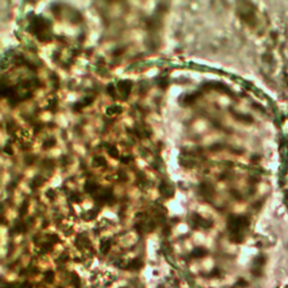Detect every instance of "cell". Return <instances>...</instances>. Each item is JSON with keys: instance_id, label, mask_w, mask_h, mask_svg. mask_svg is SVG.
I'll return each mask as SVG.
<instances>
[{"instance_id": "7a4b0ae2", "label": "cell", "mask_w": 288, "mask_h": 288, "mask_svg": "<svg viewBox=\"0 0 288 288\" xmlns=\"http://www.w3.org/2000/svg\"><path fill=\"white\" fill-rule=\"evenodd\" d=\"M207 254V250H205L204 248H196V249L193 250L191 252V257L194 258H202L204 255Z\"/></svg>"}, {"instance_id": "5b68a950", "label": "cell", "mask_w": 288, "mask_h": 288, "mask_svg": "<svg viewBox=\"0 0 288 288\" xmlns=\"http://www.w3.org/2000/svg\"><path fill=\"white\" fill-rule=\"evenodd\" d=\"M71 284L74 288H80L81 287V280L79 278V276L76 275V274H72L71 275Z\"/></svg>"}, {"instance_id": "3957f363", "label": "cell", "mask_w": 288, "mask_h": 288, "mask_svg": "<svg viewBox=\"0 0 288 288\" xmlns=\"http://www.w3.org/2000/svg\"><path fill=\"white\" fill-rule=\"evenodd\" d=\"M110 249V242L109 240H103L101 243H100V251L103 252L104 254H106Z\"/></svg>"}, {"instance_id": "4fadbf2b", "label": "cell", "mask_w": 288, "mask_h": 288, "mask_svg": "<svg viewBox=\"0 0 288 288\" xmlns=\"http://www.w3.org/2000/svg\"><path fill=\"white\" fill-rule=\"evenodd\" d=\"M54 144H55V140L51 138V140H48L46 142H44V147H50V146H53Z\"/></svg>"}, {"instance_id": "7c38bea8", "label": "cell", "mask_w": 288, "mask_h": 288, "mask_svg": "<svg viewBox=\"0 0 288 288\" xmlns=\"http://www.w3.org/2000/svg\"><path fill=\"white\" fill-rule=\"evenodd\" d=\"M108 152H109V154L112 155V156H117V155H118V151H117V149L115 146H109V147H108Z\"/></svg>"}, {"instance_id": "8fae6325", "label": "cell", "mask_w": 288, "mask_h": 288, "mask_svg": "<svg viewBox=\"0 0 288 288\" xmlns=\"http://www.w3.org/2000/svg\"><path fill=\"white\" fill-rule=\"evenodd\" d=\"M198 96H199V94H194V95L186 96V99H185L186 104H193L194 101L196 100V98H197Z\"/></svg>"}, {"instance_id": "9c48e42d", "label": "cell", "mask_w": 288, "mask_h": 288, "mask_svg": "<svg viewBox=\"0 0 288 288\" xmlns=\"http://www.w3.org/2000/svg\"><path fill=\"white\" fill-rule=\"evenodd\" d=\"M44 278L48 283H52L53 279H54V272L52 270H48L45 274H44Z\"/></svg>"}, {"instance_id": "5bb4252c", "label": "cell", "mask_w": 288, "mask_h": 288, "mask_svg": "<svg viewBox=\"0 0 288 288\" xmlns=\"http://www.w3.org/2000/svg\"><path fill=\"white\" fill-rule=\"evenodd\" d=\"M107 92H109V95H112L113 97H115V94H116L117 91H115V89H114V87L110 85V86L107 88Z\"/></svg>"}, {"instance_id": "52a82bcc", "label": "cell", "mask_w": 288, "mask_h": 288, "mask_svg": "<svg viewBox=\"0 0 288 288\" xmlns=\"http://www.w3.org/2000/svg\"><path fill=\"white\" fill-rule=\"evenodd\" d=\"M97 185H96L95 182H88L86 185V191L87 193H90V194H92V193H95L96 190H97Z\"/></svg>"}, {"instance_id": "277c9868", "label": "cell", "mask_w": 288, "mask_h": 288, "mask_svg": "<svg viewBox=\"0 0 288 288\" xmlns=\"http://www.w3.org/2000/svg\"><path fill=\"white\" fill-rule=\"evenodd\" d=\"M160 190H161V193L163 194V195H166V196H170V195L172 194L171 187H170L168 184H166V182L161 184V186H160Z\"/></svg>"}, {"instance_id": "ba28073f", "label": "cell", "mask_w": 288, "mask_h": 288, "mask_svg": "<svg viewBox=\"0 0 288 288\" xmlns=\"http://www.w3.org/2000/svg\"><path fill=\"white\" fill-rule=\"evenodd\" d=\"M94 162H95V166L97 167H103V166H106V160L101 158V156H96L94 159Z\"/></svg>"}, {"instance_id": "8992f818", "label": "cell", "mask_w": 288, "mask_h": 288, "mask_svg": "<svg viewBox=\"0 0 288 288\" xmlns=\"http://www.w3.org/2000/svg\"><path fill=\"white\" fill-rule=\"evenodd\" d=\"M142 267V261L140 259H134L132 261H129V269H140Z\"/></svg>"}, {"instance_id": "2e32d148", "label": "cell", "mask_w": 288, "mask_h": 288, "mask_svg": "<svg viewBox=\"0 0 288 288\" xmlns=\"http://www.w3.org/2000/svg\"><path fill=\"white\" fill-rule=\"evenodd\" d=\"M19 288H32V286H30V284H28V283H24V284L20 285Z\"/></svg>"}, {"instance_id": "6da1fadb", "label": "cell", "mask_w": 288, "mask_h": 288, "mask_svg": "<svg viewBox=\"0 0 288 288\" xmlns=\"http://www.w3.org/2000/svg\"><path fill=\"white\" fill-rule=\"evenodd\" d=\"M131 88H132V83L129 81H122L118 83L117 86V89L119 91L120 94H123V96H127L131 91Z\"/></svg>"}, {"instance_id": "30bf717a", "label": "cell", "mask_w": 288, "mask_h": 288, "mask_svg": "<svg viewBox=\"0 0 288 288\" xmlns=\"http://www.w3.org/2000/svg\"><path fill=\"white\" fill-rule=\"evenodd\" d=\"M120 112H122V108H118L117 106H114V107H110L107 109V114H109V115H116Z\"/></svg>"}, {"instance_id": "e0dca14e", "label": "cell", "mask_w": 288, "mask_h": 288, "mask_svg": "<svg viewBox=\"0 0 288 288\" xmlns=\"http://www.w3.org/2000/svg\"><path fill=\"white\" fill-rule=\"evenodd\" d=\"M59 288H61V287H59Z\"/></svg>"}, {"instance_id": "9a60e30c", "label": "cell", "mask_w": 288, "mask_h": 288, "mask_svg": "<svg viewBox=\"0 0 288 288\" xmlns=\"http://www.w3.org/2000/svg\"><path fill=\"white\" fill-rule=\"evenodd\" d=\"M26 205H27V203H24V204H23V206H22V208L19 209L20 215H24V214L26 213V211H27V207H26Z\"/></svg>"}]
</instances>
